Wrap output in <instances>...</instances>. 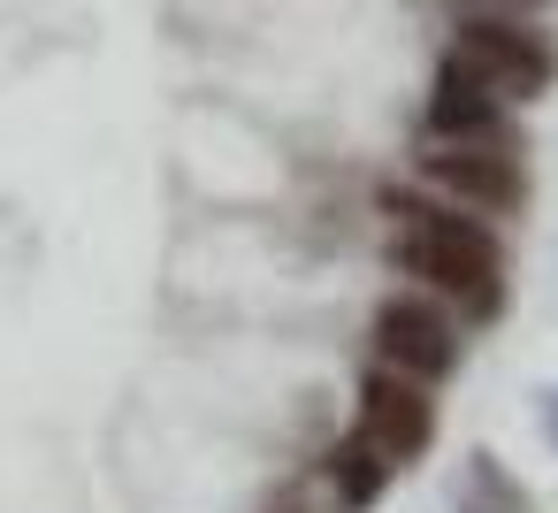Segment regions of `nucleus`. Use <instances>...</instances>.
Returning <instances> with one entry per match:
<instances>
[{"instance_id":"1","label":"nucleus","mask_w":558,"mask_h":513,"mask_svg":"<svg viewBox=\"0 0 558 513\" xmlns=\"http://www.w3.org/2000/svg\"><path fill=\"white\" fill-rule=\"evenodd\" d=\"M383 215H390L383 253H390L398 276H413V291L459 307L466 322L505 314V246L474 207H459V200H444L428 184H390Z\"/></svg>"},{"instance_id":"2","label":"nucleus","mask_w":558,"mask_h":513,"mask_svg":"<svg viewBox=\"0 0 558 513\" xmlns=\"http://www.w3.org/2000/svg\"><path fill=\"white\" fill-rule=\"evenodd\" d=\"M444 62L466 70V77H482V85L505 93L512 108H520V100H543L550 77H558V47H550L535 24H520V16H459Z\"/></svg>"},{"instance_id":"3","label":"nucleus","mask_w":558,"mask_h":513,"mask_svg":"<svg viewBox=\"0 0 558 513\" xmlns=\"http://www.w3.org/2000/svg\"><path fill=\"white\" fill-rule=\"evenodd\" d=\"M413 184L474 207V215H520L527 207V162L520 146H421Z\"/></svg>"},{"instance_id":"4","label":"nucleus","mask_w":558,"mask_h":513,"mask_svg":"<svg viewBox=\"0 0 558 513\" xmlns=\"http://www.w3.org/2000/svg\"><path fill=\"white\" fill-rule=\"evenodd\" d=\"M367 345H375V360L383 368H398V375H421V383H444L451 368H459V322L444 314V299H428V291H390L383 307H375V322H367Z\"/></svg>"},{"instance_id":"5","label":"nucleus","mask_w":558,"mask_h":513,"mask_svg":"<svg viewBox=\"0 0 558 513\" xmlns=\"http://www.w3.org/2000/svg\"><path fill=\"white\" fill-rule=\"evenodd\" d=\"M352 429H360V437H367V444H375L390 467H413V460L436 444V391H428L421 375H398V368L367 360Z\"/></svg>"},{"instance_id":"6","label":"nucleus","mask_w":558,"mask_h":513,"mask_svg":"<svg viewBox=\"0 0 558 513\" xmlns=\"http://www.w3.org/2000/svg\"><path fill=\"white\" fill-rule=\"evenodd\" d=\"M421 146H520L512 100L444 62L436 85H428V100H421Z\"/></svg>"},{"instance_id":"7","label":"nucleus","mask_w":558,"mask_h":513,"mask_svg":"<svg viewBox=\"0 0 558 513\" xmlns=\"http://www.w3.org/2000/svg\"><path fill=\"white\" fill-rule=\"evenodd\" d=\"M322 475H329V490H337V505H344V513H375V505L390 498V482H398V467H390V460H383L360 429L329 444Z\"/></svg>"},{"instance_id":"8","label":"nucleus","mask_w":558,"mask_h":513,"mask_svg":"<svg viewBox=\"0 0 558 513\" xmlns=\"http://www.w3.org/2000/svg\"><path fill=\"white\" fill-rule=\"evenodd\" d=\"M451 505H459V513H535V490H527L497 452H474V460L459 467Z\"/></svg>"},{"instance_id":"9","label":"nucleus","mask_w":558,"mask_h":513,"mask_svg":"<svg viewBox=\"0 0 558 513\" xmlns=\"http://www.w3.org/2000/svg\"><path fill=\"white\" fill-rule=\"evenodd\" d=\"M543 429H550V437H558V398H550V406H543Z\"/></svg>"}]
</instances>
